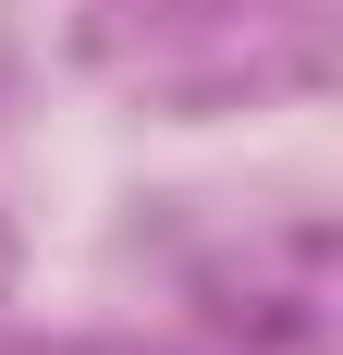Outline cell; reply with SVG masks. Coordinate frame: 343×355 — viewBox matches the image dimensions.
Segmentation results:
<instances>
[{
  "label": "cell",
  "mask_w": 343,
  "mask_h": 355,
  "mask_svg": "<svg viewBox=\"0 0 343 355\" xmlns=\"http://www.w3.org/2000/svg\"><path fill=\"white\" fill-rule=\"evenodd\" d=\"M0 270H12V245H0Z\"/></svg>",
  "instance_id": "6da1fadb"
}]
</instances>
